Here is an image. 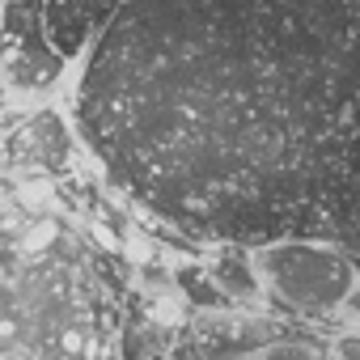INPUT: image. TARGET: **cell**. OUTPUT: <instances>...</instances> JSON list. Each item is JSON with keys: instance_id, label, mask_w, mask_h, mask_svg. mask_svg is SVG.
<instances>
[{"instance_id": "cell-1", "label": "cell", "mask_w": 360, "mask_h": 360, "mask_svg": "<svg viewBox=\"0 0 360 360\" xmlns=\"http://www.w3.org/2000/svg\"><path fill=\"white\" fill-rule=\"evenodd\" d=\"M77 89L85 144L174 229L360 250V18L343 0H123Z\"/></svg>"}, {"instance_id": "cell-2", "label": "cell", "mask_w": 360, "mask_h": 360, "mask_svg": "<svg viewBox=\"0 0 360 360\" xmlns=\"http://www.w3.org/2000/svg\"><path fill=\"white\" fill-rule=\"evenodd\" d=\"M250 259L263 292H271L288 314H301V318L339 314L343 305H352L360 284L356 255L318 238H280V242L255 246Z\"/></svg>"}, {"instance_id": "cell-3", "label": "cell", "mask_w": 360, "mask_h": 360, "mask_svg": "<svg viewBox=\"0 0 360 360\" xmlns=\"http://www.w3.org/2000/svg\"><path fill=\"white\" fill-rule=\"evenodd\" d=\"M68 64L47 39V0L0 5V81L9 98H43L60 89Z\"/></svg>"}, {"instance_id": "cell-4", "label": "cell", "mask_w": 360, "mask_h": 360, "mask_svg": "<svg viewBox=\"0 0 360 360\" xmlns=\"http://www.w3.org/2000/svg\"><path fill=\"white\" fill-rule=\"evenodd\" d=\"M204 271L212 276V284L229 301H255L263 292V284L255 276V259H250L246 246H217V259H208Z\"/></svg>"}, {"instance_id": "cell-5", "label": "cell", "mask_w": 360, "mask_h": 360, "mask_svg": "<svg viewBox=\"0 0 360 360\" xmlns=\"http://www.w3.org/2000/svg\"><path fill=\"white\" fill-rule=\"evenodd\" d=\"M174 280L187 288V297H191L195 305H208V309H225V305H229V297L212 284V276L204 271V263H195V267H178Z\"/></svg>"}, {"instance_id": "cell-6", "label": "cell", "mask_w": 360, "mask_h": 360, "mask_svg": "<svg viewBox=\"0 0 360 360\" xmlns=\"http://www.w3.org/2000/svg\"><path fill=\"white\" fill-rule=\"evenodd\" d=\"M255 360H326V356H318V352H309V347H301V343H271V347H263Z\"/></svg>"}, {"instance_id": "cell-7", "label": "cell", "mask_w": 360, "mask_h": 360, "mask_svg": "<svg viewBox=\"0 0 360 360\" xmlns=\"http://www.w3.org/2000/svg\"><path fill=\"white\" fill-rule=\"evenodd\" d=\"M326 360H360V335H343V339L326 352Z\"/></svg>"}, {"instance_id": "cell-8", "label": "cell", "mask_w": 360, "mask_h": 360, "mask_svg": "<svg viewBox=\"0 0 360 360\" xmlns=\"http://www.w3.org/2000/svg\"><path fill=\"white\" fill-rule=\"evenodd\" d=\"M9 102V94H5V81H0V106H5Z\"/></svg>"}]
</instances>
